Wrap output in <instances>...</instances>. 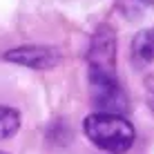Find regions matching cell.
I'll list each match as a JSON object with an SVG mask.
<instances>
[{
    "mask_svg": "<svg viewBox=\"0 0 154 154\" xmlns=\"http://www.w3.org/2000/svg\"><path fill=\"white\" fill-rule=\"evenodd\" d=\"M83 132L89 143L107 154H125L134 145V125L123 114L94 112L83 119Z\"/></svg>",
    "mask_w": 154,
    "mask_h": 154,
    "instance_id": "1",
    "label": "cell"
},
{
    "mask_svg": "<svg viewBox=\"0 0 154 154\" xmlns=\"http://www.w3.org/2000/svg\"><path fill=\"white\" fill-rule=\"evenodd\" d=\"M87 89H89L92 105L98 112L123 114L125 116V112L130 109L127 92L119 81V74L87 69Z\"/></svg>",
    "mask_w": 154,
    "mask_h": 154,
    "instance_id": "2",
    "label": "cell"
},
{
    "mask_svg": "<svg viewBox=\"0 0 154 154\" xmlns=\"http://www.w3.org/2000/svg\"><path fill=\"white\" fill-rule=\"evenodd\" d=\"M87 69L116 74V31L109 25H98L89 38Z\"/></svg>",
    "mask_w": 154,
    "mask_h": 154,
    "instance_id": "3",
    "label": "cell"
},
{
    "mask_svg": "<svg viewBox=\"0 0 154 154\" xmlns=\"http://www.w3.org/2000/svg\"><path fill=\"white\" fill-rule=\"evenodd\" d=\"M5 60L14 63V65L27 67V69H54L56 65H60L63 54L58 47L51 45H20V47H11L9 51H5Z\"/></svg>",
    "mask_w": 154,
    "mask_h": 154,
    "instance_id": "4",
    "label": "cell"
},
{
    "mask_svg": "<svg viewBox=\"0 0 154 154\" xmlns=\"http://www.w3.org/2000/svg\"><path fill=\"white\" fill-rule=\"evenodd\" d=\"M130 56L132 63L139 67L154 63V27H145L134 34V38L130 42Z\"/></svg>",
    "mask_w": 154,
    "mask_h": 154,
    "instance_id": "5",
    "label": "cell"
},
{
    "mask_svg": "<svg viewBox=\"0 0 154 154\" xmlns=\"http://www.w3.org/2000/svg\"><path fill=\"white\" fill-rule=\"evenodd\" d=\"M116 9L127 20H139L154 9V0H116Z\"/></svg>",
    "mask_w": 154,
    "mask_h": 154,
    "instance_id": "6",
    "label": "cell"
},
{
    "mask_svg": "<svg viewBox=\"0 0 154 154\" xmlns=\"http://www.w3.org/2000/svg\"><path fill=\"white\" fill-rule=\"evenodd\" d=\"M20 130V112L7 105H0V141L14 136Z\"/></svg>",
    "mask_w": 154,
    "mask_h": 154,
    "instance_id": "7",
    "label": "cell"
},
{
    "mask_svg": "<svg viewBox=\"0 0 154 154\" xmlns=\"http://www.w3.org/2000/svg\"><path fill=\"white\" fill-rule=\"evenodd\" d=\"M143 87H145V103H147V107H150V112L154 114V74L145 76Z\"/></svg>",
    "mask_w": 154,
    "mask_h": 154,
    "instance_id": "8",
    "label": "cell"
},
{
    "mask_svg": "<svg viewBox=\"0 0 154 154\" xmlns=\"http://www.w3.org/2000/svg\"><path fill=\"white\" fill-rule=\"evenodd\" d=\"M0 154H9V152H5V150H0Z\"/></svg>",
    "mask_w": 154,
    "mask_h": 154,
    "instance_id": "9",
    "label": "cell"
}]
</instances>
